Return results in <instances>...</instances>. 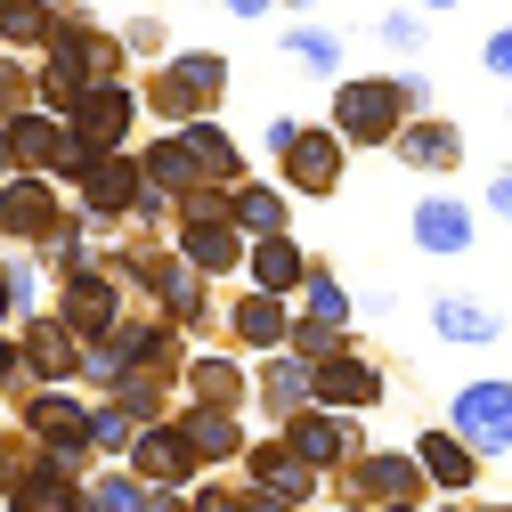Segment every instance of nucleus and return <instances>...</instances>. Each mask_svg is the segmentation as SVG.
I'll use <instances>...</instances> for the list:
<instances>
[{"instance_id":"36","label":"nucleus","mask_w":512,"mask_h":512,"mask_svg":"<svg viewBox=\"0 0 512 512\" xmlns=\"http://www.w3.org/2000/svg\"><path fill=\"white\" fill-rule=\"evenodd\" d=\"M488 204H496V220H512V171H504V179L488 187Z\"/></svg>"},{"instance_id":"22","label":"nucleus","mask_w":512,"mask_h":512,"mask_svg":"<svg viewBox=\"0 0 512 512\" xmlns=\"http://www.w3.org/2000/svg\"><path fill=\"white\" fill-rule=\"evenodd\" d=\"M179 147L196 155V171H204V179H228V171H236V155H228V139L212 131V122H196V131H187Z\"/></svg>"},{"instance_id":"16","label":"nucleus","mask_w":512,"mask_h":512,"mask_svg":"<svg viewBox=\"0 0 512 512\" xmlns=\"http://www.w3.org/2000/svg\"><path fill=\"white\" fill-rule=\"evenodd\" d=\"M407 163L447 171V163H456V122H415V131H407Z\"/></svg>"},{"instance_id":"25","label":"nucleus","mask_w":512,"mask_h":512,"mask_svg":"<svg viewBox=\"0 0 512 512\" xmlns=\"http://www.w3.org/2000/svg\"><path fill=\"white\" fill-rule=\"evenodd\" d=\"M358 488H366V496H391V504H399V496H407V488H415V464H399V456H374V464H366V480H358Z\"/></svg>"},{"instance_id":"11","label":"nucleus","mask_w":512,"mask_h":512,"mask_svg":"<svg viewBox=\"0 0 512 512\" xmlns=\"http://www.w3.org/2000/svg\"><path fill=\"white\" fill-rule=\"evenodd\" d=\"M82 196H90V212H122V204L139 196V179H131V163H122V155H106V163L82 171Z\"/></svg>"},{"instance_id":"27","label":"nucleus","mask_w":512,"mask_h":512,"mask_svg":"<svg viewBox=\"0 0 512 512\" xmlns=\"http://www.w3.org/2000/svg\"><path fill=\"white\" fill-rule=\"evenodd\" d=\"M293 269H301V261H293V244H261V252H252V277H261L269 293H285Z\"/></svg>"},{"instance_id":"10","label":"nucleus","mask_w":512,"mask_h":512,"mask_svg":"<svg viewBox=\"0 0 512 512\" xmlns=\"http://www.w3.org/2000/svg\"><path fill=\"white\" fill-rule=\"evenodd\" d=\"M139 472L147 480H187L196 472V447H187L179 431H139Z\"/></svg>"},{"instance_id":"38","label":"nucleus","mask_w":512,"mask_h":512,"mask_svg":"<svg viewBox=\"0 0 512 512\" xmlns=\"http://www.w3.org/2000/svg\"><path fill=\"white\" fill-rule=\"evenodd\" d=\"M9 366H17V350H9V342H0V374H9Z\"/></svg>"},{"instance_id":"37","label":"nucleus","mask_w":512,"mask_h":512,"mask_svg":"<svg viewBox=\"0 0 512 512\" xmlns=\"http://www.w3.org/2000/svg\"><path fill=\"white\" fill-rule=\"evenodd\" d=\"M244 512H285V504H277V496H252V504H244Z\"/></svg>"},{"instance_id":"31","label":"nucleus","mask_w":512,"mask_h":512,"mask_svg":"<svg viewBox=\"0 0 512 512\" xmlns=\"http://www.w3.org/2000/svg\"><path fill=\"white\" fill-rule=\"evenodd\" d=\"M90 439H98V447H122V439H131V415H122V407H98V415H90Z\"/></svg>"},{"instance_id":"14","label":"nucleus","mask_w":512,"mask_h":512,"mask_svg":"<svg viewBox=\"0 0 512 512\" xmlns=\"http://www.w3.org/2000/svg\"><path fill=\"white\" fill-rule=\"evenodd\" d=\"M285 447H293L301 464H334V456H342V423H326V415H293Z\"/></svg>"},{"instance_id":"34","label":"nucleus","mask_w":512,"mask_h":512,"mask_svg":"<svg viewBox=\"0 0 512 512\" xmlns=\"http://www.w3.org/2000/svg\"><path fill=\"white\" fill-rule=\"evenodd\" d=\"M196 391H236V366H228V358H204V366H196Z\"/></svg>"},{"instance_id":"40","label":"nucleus","mask_w":512,"mask_h":512,"mask_svg":"<svg viewBox=\"0 0 512 512\" xmlns=\"http://www.w3.org/2000/svg\"><path fill=\"white\" fill-rule=\"evenodd\" d=\"M0 309H9V277H0Z\"/></svg>"},{"instance_id":"28","label":"nucleus","mask_w":512,"mask_h":512,"mask_svg":"<svg viewBox=\"0 0 512 512\" xmlns=\"http://www.w3.org/2000/svg\"><path fill=\"white\" fill-rule=\"evenodd\" d=\"M309 317H317V326H326V334H334V326H342V317H350V301H342V293H334L326 277H309Z\"/></svg>"},{"instance_id":"6","label":"nucleus","mask_w":512,"mask_h":512,"mask_svg":"<svg viewBox=\"0 0 512 512\" xmlns=\"http://www.w3.org/2000/svg\"><path fill=\"white\" fill-rule=\"evenodd\" d=\"M285 171H293V187L326 196V187H334V171H342V147H334L326 131H301V139H293V155H285Z\"/></svg>"},{"instance_id":"18","label":"nucleus","mask_w":512,"mask_h":512,"mask_svg":"<svg viewBox=\"0 0 512 512\" xmlns=\"http://www.w3.org/2000/svg\"><path fill=\"white\" fill-rule=\"evenodd\" d=\"M171 82L196 98V106H212V98H220V82H228V66H220V57H171Z\"/></svg>"},{"instance_id":"33","label":"nucleus","mask_w":512,"mask_h":512,"mask_svg":"<svg viewBox=\"0 0 512 512\" xmlns=\"http://www.w3.org/2000/svg\"><path fill=\"white\" fill-rule=\"evenodd\" d=\"M293 57L301 66H334V41L326 33H293Z\"/></svg>"},{"instance_id":"32","label":"nucleus","mask_w":512,"mask_h":512,"mask_svg":"<svg viewBox=\"0 0 512 512\" xmlns=\"http://www.w3.org/2000/svg\"><path fill=\"white\" fill-rule=\"evenodd\" d=\"M155 114H163V122H171V114H196V98H187V90L163 74V82H155Z\"/></svg>"},{"instance_id":"4","label":"nucleus","mask_w":512,"mask_h":512,"mask_svg":"<svg viewBox=\"0 0 512 512\" xmlns=\"http://www.w3.org/2000/svg\"><path fill=\"white\" fill-rule=\"evenodd\" d=\"M187 261L196 269H228L236 261V228H228L220 196H196V212H187Z\"/></svg>"},{"instance_id":"12","label":"nucleus","mask_w":512,"mask_h":512,"mask_svg":"<svg viewBox=\"0 0 512 512\" xmlns=\"http://www.w3.org/2000/svg\"><path fill=\"white\" fill-rule=\"evenodd\" d=\"M374 391H382V382H374V366H358V358L317 366V399H334V407H366Z\"/></svg>"},{"instance_id":"15","label":"nucleus","mask_w":512,"mask_h":512,"mask_svg":"<svg viewBox=\"0 0 512 512\" xmlns=\"http://www.w3.org/2000/svg\"><path fill=\"white\" fill-rule=\"evenodd\" d=\"M179 439L196 447V456H236V423H228V407H196L179 423Z\"/></svg>"},{"instance_id":"8","label":"nucleus","mask_w":512,"mask_h":512,"mask_svg":"<svg viewBox=\"0 0 512 512\" xmlns=\"http://www.w3.org/2000/svg\"><path fill=\"white\" fill-rule=\"evenodd\" d=\"M415 464L439 480V488H472V447L456 439V431H423V447H415Z\"/></svg>"},{"instance_id":"23","label":"nucleus","mask_w":512,"mask_h":512,"mask_svg":"<svg viewBox=\"0 0 512 512\" xmlns=\"http://www.w3.org/2000/svg\"><path fill=\"white\" fill-rule=\"evenodd\" d=\"M17 512H74V488H66V472H33V480L17 488Z\"/></svg>"},{"instance_id":"20","label":"nucleus","mask_w":512,"mask_h":512,"mask_svg":"<svg viewBox=\"0 0 512 512\" xmlns=\"http://www.w3.org/2000/svg\"><path fill=\"white\" fill-rule=\"evenodd\" d=\"M261 480H269V496H277V504L309 496V464H293V447H269V456H261Z\"/></svg>"},{"instance_id":"29","label":"nucleus","mask_w":512,"mask_h":512,"mask_svg":"<svg viewBox=\"0 0 512 512\" xmlns=\"http://www.w3.org/2000/svg\"><path fill=\"white\" fill-rule=\"evenodd\" d=\"M301 391H309V374H301L293 358H277V366H269V399H277V407H293Z\"/></svg>"},{"instance_id":"1","label":"nucleus","mask_w":512,"mask_h":512,"mask_svg":"<svg viewBox=\"0 0 512 512\" xmlns=\"http://www.w3.org/2000/svg\"><path fill=\"white\" fill-rule=\"evenodd\" d=\"M415 106V82H342L334 114H342V139H391V122Z\"/></svg>"},{"instance_id":"39","label":"nucleus","mask_w":512,"mask_h":512,"mask_svg":"<svg viewBox=\"0 0 512 512\" xmlns=\"http://www.w3.org/2000/svg\"><path fill=\"white\" fill-rule=\"evenodd\" d=\"M0 171H9V139H0ZM0 187H9V179H0Z\"/></svg>"},{"instance_id":"26","label":"nucleus","mask_w":512,"mask_h":512,"mask_svg":"<svg viewBox=\"0 0 512 512\" xmlns=\"http://www.w3.org/2000/svg\"><path fill=\"white\" fill-rule=\"evenodd\" d=\"M147 179H155V187H187V179H196V155H187L179 139H163V147L147 155Z\"/></svg>"},{"instance_id":"13","label":"nucleus","mask_w":512,"mask_h":512,"mask_svg":"<svg viewBox=\"0 0 512 512\" xmlns=\"http://www.w3.org/2000/svg\"><path fill=\"white\" fill-rule=\"evenodd\" d=\"M66 317H74L82 334H98V342H106V326H114V285H106V277H74V301H66Z\"/></svg>"},{"instance_id":"2","label":"nucleus","mask_w":512,"mask_h":512,"mask_svg":"<svg viewBox=\"0 0 512 512\" xmlns=\"http://www.w3.org/2000/svg\"><path fill=\"white\" fill-rule=\"evenodd\" d=\"M456 439L464 447H512V382H472V391L456 399Z\"/></svg>"},{"instance_id":"19","label":"nucleus","mask_w":512,"mask_h":512,"mask_svg":"<svg viewBox=\"0 0 512 512\" xmlns=\"http://www.w3.org/2000/svg\"><path fill=\"white\" fill-rule=\"evenodd\" d=\"M236 334H244V342H277V334H285V309H277V293H252V301H236Z\"/></svg>"},{"instance_id":"9","label":"nucleus","mask_w":512,"mask_h":512,"mask_svg":"<svg viewBox=\"0 0 512 512\" xmlns=\"http://www.w3.org/2000/svg\"><path fill=\"white\" fill-rule=\"evenodd\" d=\"M415 244L423 252H464L472 244V212L464 204H423L415 212Z\"/></svg>"},{"instance_id":"7","label":"nucleus","mask_w":512,"mask_h":512,"mask_svg":"<svg viewBox=\"0 0 512 512\" xmlns=\"http://www.w3.org/2000/svg\"><path fill=\"white\" fill-rule=\"evenodd\" d=\"M49 447H57V456H82V439H90V415L74 407V399H33V415H25Z\"/></svg>"},{"instance_id":"30","label":"nucleus","mask_w":512,"mask_h":512,"mask_svg":"<svg viewBox=\"0 0 512 512\" xmlns=\"http://www.w3.org/2000/svg\"><path fill=\"white\" fill-rule=\"evenodd\" d=\"M90 512H147V496H139V488H131V480H106V488H98V504H90Z\"/></svg>"},{"instance_id":"35","label":"nucleus","mask_w":512,"mask_h":512,"mask_svg":"<svg viewBox=\"0 0 512 512\" xmlns=\"http://www.w3.org/2000/svg\"><path fill=\"white\" fill-rule=\"evenodd\" d=\"M488 66H496V74H512V33H496V41H488Z\"/></svg>"},{"instance_id":"3","label":"nucleus","mask_w":512,"mask_h":512,"mask_svg":"<svg viewBox=\"0 0 512 512\" xmlns=\"http://www.w3.org/2000/svg\"><path fill=\"white\" fill-rule=\"evenodd\" d=\"M122 131H131V90H122V82H90V90L74 98V139H82L90 155H98V147L114 155Z\"/></svg>"},{"instance_id":"5","label":"nucleus","mask_w":512,"mask_h":512,"mask_svg":"<svg viewBox=\"0 0 512 512\" xmlns=\"http://www.w3.org/2000/svg\"><path fill=\"white\" fill-rule=\"evenodd\" d=\"M0 228H9V236H57L49 187L41 179H9V187H0Z\"/></svg>"},{"instance_id":"24","label":"nucleus","mask_w":512,"mask_h":512,"mask_svg":"<svg viewBox=\"0 0 512 512\" xmlns=\"http://www.w3.org/2000/svg\"><path fill=\"white\" fill-rule=\"evenodd\" d=\"M25 358H33L41 374H66V366H74V334H66V326H33Z\"/></svg>"},{"instance_id":"17","label":"nucleus","mask_w":512,"mask_h":512,"mask_svg":"<svg viewBox=\"0 0 512 512\" xmlns=\"http://www.w3.org/2000/svg\"><path fill=\"white\" fill-rule=\"evenodd\" d=\"M431 326H439V334H456V342H496V317L472 309V301H439V309H431Z\"/></svg>"},{"instance_id":"21","label":"nucleus","mask_w":512,"mask_h":512,"mask_svg":"<svg viewBox=\"0 0 512 512\" xmlns=\"http://www.w3.org/2000/svg\"><path fill=\"white\" fill-rule=\"evenodd\" d=\"M236 220L261 236V244H277V220H285V204L269 196V187H236Z\"/></svg>"}]
</instances>
